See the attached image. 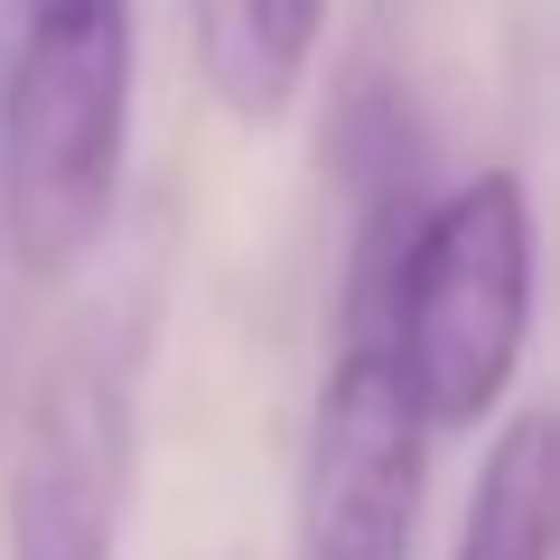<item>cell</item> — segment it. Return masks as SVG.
Here are the masks:
<instances>
[{"label":"cell","instance_id":"5b68a950","mask_svg":"<svg viewBox=\"0 0 560 560\" xmlns=\"http://www.w3.org/2000/svg\"><path fill=\"white\" fill-rule=\"evenodd\" d=\"M187 28H197L206 94L234 121H280L308 84L327 0H187Z\"/></svg>","mask_w":560,"mask_h":560},{"label":"cell","instance_id":"8992f818","mask_svg":"<svg viewBox=\"0 0 560 560\" xmlns=\"http://www.w3.org/2000/svg\"><path fill=\"white\" fill-rule=\"evenodd\" d=\"M560 551V420L523 411L495 448L486 477L467 495V533L458 560H551Z\"/></svg>","mask_w":560,"mask_h":560},{"label":"cell","instance_id":"7a4b0ae2","mask_svg":"<svg viewBox=\"0 0 560 560\" xmlns=\"http://www.w3.org/2000/svg\"><path fill=\"white\" fill-rule=\"evenodd\" d=\"M121 140H131V0L20 20V57L0 84V215L28 280H66L113 234Z\"/></svg>","mask_w":560,"mask_h":560},{"label":"cell","instance_id":"6da1fadb","mask_svg":"<svg viewBox=\"0 0 560 560\" xmlns=\"http://www.w3.org/2000/svg\"><path fill=\"white\" fill-rule=\"evenodd\" d=\"M346 308L383 327L420 430H477L504 401L533 337V197L514 168L448 187L440 206L374 197L355 206Z\"/></svg>","mask_w":560,"mask_h":560},{"label":"cell","instance_id":"52a82bcc","mask_svg":"<svg viewBox=\"0 0 560 560\" xmlns=\"http://www.w3.org/2000/svg\"><path fill=\"white\" fill-rule=\"evenodd\" d=\"M38 10H84V0H20V20H38Z\"/></svg>","mask_w":560,"mask_h":560},{"label":"cell","instance_id":"277c9868","mask_svg":"<svg viewBox=\"0 0 560 560\" xmlns=\"http://www.w3.org/2000/svg\"><path fill=\"white\" fill-rule=\"evenodd\" d=\"M420 486H430V430L401 393L383 327L346 308L327 383L308 401L300 440V504H290V560H411Z\"/></svg>","mask_w":560,"mask_h":560},{"label":"cell","instance_id":"3957f363","mask_svg":"<svg viewBox=\"0 0 560 560\" xmlns=\"http://www.w3.org/2000/svg\"><path fill=\"white\" fill-rule=\"evenodd\" d=\"M140 346H150V280H131L121 300L103 290L38 364L0 495L10 560H121L140 467Z\"/></svg>","mask_w":560,"mask_h":560}]
</instances>
